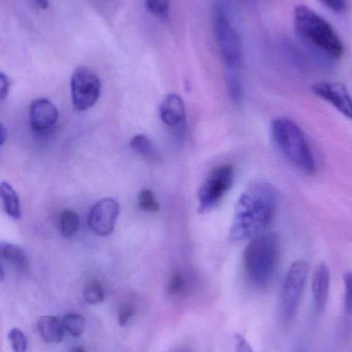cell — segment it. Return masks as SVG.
Here are the masks:
<instances>
[{
    "instance_id": "obj_19",
    "label": "cell",
    "mask_w": 352,
    "mask_h": 352,
    "mask_svg": "<svg viewBox=\"0 0 352 352\" xmlns=\"http://www.w3.org/2000/svg\"><path fill=\"white\" fill-rule=\"evenodd\" d=\"M83 297L85 301L91 305L103 303L105 294L103 285L99 281H89L83 289Z\"/></svg>"
},
{
    "instance_id": "obj_16",
    "label": "cell",
    "mask_w": 352,
    "mask_h": 352,
    "mask_svg": "<svg viewBox=\"0 0 352 352\" xmlns=\"http://www.w3.org/2000/svg\"><path fill=\"white\" fill-rule=\"evenodd\" d=\"M0 254L1 258L19 270L25 271L28 268V258L26 252L19 245L1 242L0 243Z\"/></svg>"
},
{
    "instance_id": "obj_4",
    "label": "cell",
    "mask_w": 352,
    "mask_h": 352,
    "mask_svg": "<svg viewBox=\"0 0 352 352\" xmlns=\"http://www.w3.org/2000/svg\"><path fill=\"white\" fill-rule=\"evenodd\" d=\"M271 138L281 155L303 173L313 175L316 161L302 128L289 118H276L271 122Z\"/></svg>"
},
{
    "instance_id": "obj_27",
    "label": "cell",
    "mask_w": 352,
    "mask_h": 352,
    "mask_svg": "<svg viewBox=\"0 0 352 352\" xmlns=\"http://www.w3.org/2000/svg\"><path fill=\"white\" fill-rule=\"evenodd\" d=\"M320 2L335 12H344L347 6V0H320Z\"/></svg>"
},
{
    "instance_id": "obj_25",
    "label": "cell",
    "mask_w": 352,
    "mask_h": 352,
    "mask_svg": "<svg viewBox=\"0 0 352 352\" xmlns=\"http://www.w3.org/2000/svg\"><path fill=\"white\" fill-rule=\"evenodd\" d=\"M344 314L352 318V271L344 274Z\"/></svg>"
},
{
    "instance_id": "obj_5",
    "label": "cell",
    "mask_w": 352,
    "mask_h": 352,
    "mask_svg": "<svg viewBox=\"0 0 352 352\" xmlns=\"http://www.w3.org/2000/svg\"><path fill=\"white\" fill-rule=\"evenodd\" d=\"M211 19L215 41L227 74H242L243 45L225 6L221 3L215 4Z\"/></svg>"
},
{
    "instance_id": "obj_30",
    "label": "cell",
    "mask_w": 352,
    "mask_h": 352,
    "mask_svg": "<svg viewBox=\"0 0 352 352\" xmlns=\"http://www.w3.org/2000/svg\"><path fill=\"white\" fill-rule=\"evenodd\" d=\"M34 3L39 10H47L49 8V0H34Z\"/></svg>"
},
{
    "instance_id": "obj_13",
    "label": "cell",
    "mask_w": 352,
    "mask_h": 352,
    "mask_svg": "<svg viewBox=\"0 0 352 352\" xmlns=\"http://www.w3.org/2000/svg\"><path fill=\"white\" fill-rule=\"evenodd\" d=\"M161 118L163 123L169 128H179L186 119L185 105L183 99L178 94L167 95L161 101Z\"/></svg>"
},
{
    "instance_id": "obj_14",
    "label": "cell",
    "mask_w": 352,
    "mask_h": 352,
    "mask_svg": "<svg viewBox=\"0 0 352 352\" xmlns=\"http://www.w3.org/2000/svg\"><path fill=\"white\" fill-rule=\"evenodd\" d=\"M37 330L45 342L57 344L63 340L65 329L55 316H43L37 322Z\"/></svg>"
},
{
    "instance_id": "obj_23",
    "label": "cell",
    "mask_w": 352,
    "mask_h": 352,
    "mask_svg": "<svg viewBox=\"0 0 352 352\" xmlns=\"http://www.w3.org/2000/svg\"><path fill=\"white\" fill-rule=\"evenodd\" d=\"M8 341H10V347L14 352H27L28 349V341L26 336L22 331L19 329H12L8 332Z\"/></svg>"
},
{
    "instance_id": "obj_1",
    "label": "cell",
    "mask_w": 352,
    "mask_h": 352,
    "mask_svg": "<svg viewBox=\"0 0 352 352\" xmlns=\"http://www.w3.org/2000/svg\"><path fill=\"white\" fill-rule=\"evenodd\" d=\"M278 209V192L271 182L254 180L243 190L235 207L229 240L250 241L267 233Z\"/></svg>"
},
{
    "instance_id": "obj_28",
    "label": "cell",
    "mask_w": 352,
    "mask_h": 352,
    "mask_svg": "<svg viewBox=\"0 0 352 352\" xmlns=\"http://www.w3.org/2000/svg\"><path fill=\"white\" fill-rule=\"evenodd\" d=\"M235 344L236 352H254L250 343L242 335H235Z\"/></svg>"
},
{
    "instance_id": "obj_22",
    "label": "cell",
    "mask_w": 352,
    "mask_h": 352,
    "mask_svg": "<svg viewBox=\"0 0 352 352\" xmlns=\"http://www.w3.org/2000/svg\"><path fill=\"white\" fill-rule=\"evenodd\" d=\"M187 289V281L183 273L179 270L175 271L169 277L167 285V294L169 296H179L183 294Z\"/></svg>"
},
{
    "instance_id": "obj_3",
    "label": "cell",
    "mask_w": 352,
    "mask_h": 352,
    "mask_svg": "<svg viewBox=\"0 0 352 352\" xmlns=\"http://www.w3.org/2000/svg\"><path fill=\"white\" fill-rule=\"evenodd\" d=\"M279 236L267 232L250 240L243 254L246 280L256 289H266L274 280L280 263Z\"/></svg>"
},
{
    "instance_id": "obj_7",
    "label": "cell",
    "mask_w": 352,
    "mask_h": 352,
    "mask_svg": "<svg viewBox=\"0 0 352 352\" xmlns=\"http://www.w3.org/2000/svg\"><path fill=\"white\" fill-rule=\"evenodd\" d=\"M234 178L233 165L222 164L215 167L198 190V211L205 213L214 209L231 190Z\"/></svg>"
},
{
    "instance_id": "obj_21",
    "label": "cell",
    "mask_w": 352,
    "mask_h": 352,
    "mask_svg": "<svg viewBox=\"0 0 352 352\" xmlns=\"http://www.w3.org/2000/svg\"><path fill=\"white\" fill-rule=\"evenodd\" d=\"M146 8L151 14L157 18H169L171 0H145Z\"/></svg>"
},
{
    "instance_id": "obj_12",
    "label": "cell",
    "mask_w": 352,
    "mask_h": 352,
    "mask_svg": "<svg viewBox=\"0 0 352 352\" xmlns=\"http://www.w3.org/2000/svg\"><path fill=\"white\" fill-rule=\"evenodd\" d=\"M312 296L316 311L322 314L326 309L330 297L331 271L328 265H318L312 275Z\"/></svg>"
},
{
    "instance_id": "obj_31",
    "label": "cell",
    "mask_w": 352,
    "mask_h": 352,
    "mask_svg": "<svg viewBox=\"0 0 352 352\" xmlns=\"http://www.w3.org/2000/svg\"><path fill=\"white\" fill-rule=\"evenodd\" d=\"M0 136H1V146H4V144H6V128H4V126L3 125H1V133H0Z\"/></svg>"
},
{
    "instance_id": "obj_24",
    "label": "cell",
    "mask_w": 352,
    "mask_h": 352,
    "mask_svg": "<svg viewBox=\"0 0 352 352\" xmlns=\"http://www.w3.org/2000/svg\"><path fill=\"white\" fill-rule=\"evenodd\" d=\"M138 206L147 212H156L159 210V204L152 190H143L138 194Z\"/></svg>"
},
{
    "instance_id": "obj_15",
    "label": "cell",
    "mask_w": 352,
    "mask_h": 352,
    "mask_svg": "<svg viewBox=\"0 0 352 352\" xmlns=\"http://www.w3.org/2000/svg\"><path fill=\"white\" fill-rule=\"evenodd\" d=\"M2 207L6 215L12 219H19L21 217L20 198L14 188L8 182H2L0 186Z\"/></svg>"
},
{
    "instance_id": "obj_2",
    "label": "cell",
    "mask_w": 352,
    "mask_h": 352,
    "mask_svg": "<svg viewBox=\"0 0 352 352\" xmlns=\"http://www.w3.org/2000/svg\"><path fill=\"white\" fill-rule=\"evenodd\" d=\"M296 32L314 61L329 66L342 57L344 45L332 25L309 6H298L293 12Z\"/></svg>"
},
{
    "instance_id": "obj_17",
    "label": "cell",
    "mask_w": 352,
    "mask_h": 352,
    "mask_svg": "<svg viewBox=\"0 0 352 352\" xmlns=\"http://www.w3.org/2000/svg\"><path fill=\"white\" fill-rule=\"evenodd\" d=\"M80 227V219L74 211L66 209L59 217L60 233L64 237H72L78 232Z\"/></svg>"
},
{
    "instance_id": "obj_29",
    "label": "cell",
    "mask_w": 352,
    "mask_h": 352,
    "mask_svg": "<svg viewBox=\"0 0 352 352\" xmlns=\"http://www.w3.org/2000/svg\"><path fill=\"white\" fill-rule=\"evenodd\" d=\"M10 78L6 76L4 72L0 74V100L4 101L10 92Z\"/></svg>"
},
{
    "instance_id": "obj_20",
    "label": "cell",
    "mask_w": 352,
    "mask_h": 352,
    "mask_svg": "<svg viewBox=\"0 0 352 352\" xmlns=\"http://www.w3.org/2000/svg\"><path fill=\"white\" fill-rule=\"evenodd\" d=\"M62 324L72 337H80L84 333L85 318L80 314H66L62 318Z\"/></svg>"
},
{
    "instance_id": "obj_32",
    "label": "cell",
    "mask_w": 352,
    "mask_h": 352,
    "mask_svg": "<svg viewBox=\"0 0 352 352\" xmlns=\"http://www.w3.org/2000/svg\"><path fill=\"white\" fill-rule=\"evenodd\" d=\"M70 352H86L83 347L78 346V347H74V349H72Z\"/></svg>"
},
{
    "instance_id": "obj_8",
    "label": "cell",
    "mask_w": 352,
    "mask_h": 352,
    "mask_svg": "<svg viewBox=\"0 0 352 352\" xmlns=\"http://www.w3.org/2000/svg\"><path fill=\"white\" fill-rule=\"evenodd\" d=\"M101 82L90 68H76L70 78V93L74 107L78 111H87L94 107L101 96Z\"/></svg>"
},
{
    "instance_id": "obj_11",
    "label": "cell",
    "mask_w": 352,
    "mask_h": 352,
    "mask_svg": "<svg viewBox=\"0 0 352 352\" xmlns=\"http://www.w3.org/2000/svg\"><path fill=\"white\" fill-rule=\"evenodd\" d=\"M59 113L57 107L45 98L32 101L29 109V119L31 127L35 131L43 132L50 129L58 121Z\"/></svg>"
},
{
    "instance_id": "obj_6",
    "label": "cell",
    "mask_w": 352,
    "mask_h": 352,
    "mask_svg": "<svg viewBox=\"0 0 352 352\" xmlns=\"http://www.w3.org/2000/svg\"><path fill=\"white\" fill-rule=\"evenodd\" d=\"M307 261H295L289 267L280 295V316L284 324H291L299 312L304 291L309 277Z\"/></svg>"
},
{
    "instance_id": "obj_18",
    "label": "cell",
    "mask_w": 352,
    "mask_h": 352,
    "mask_svg": "<svg viewBox=\"0 0 352 352\" xmlns=\"http://www.w3.org/2000/svg\"><path fill=\"white\" fill-rule=\"evenodd\" d=\"M130 146L134 152L138 153V155L145 157V158L150 159V160H155L158 156L152 142H150L148 138L142 135V134L134 136L130 140Z\"/></svg>"
},
{
    "instance_id": "obj_26",
    "label": "cell",
    "mask_w": 352,
    "mask_h": 352,
    "mask_svg": "<svg viewBox=\"0 0 352 352\" xmlns=\"http://www.w3.org/2000/svg\"><path fill=\"white\" fill-rule=\"evenodd\" d=\"M134 314V309L130 304H123L119 309L118 314V322L121 327H125L132 320Z\"/></svg>"
},
{
    "instance_id": "obj_9",
    "label": "cell",
    "mask_w": 352,
    "mask_h": 352,
    "mask_svg": "<svg viewBox=\"0 0 352 352\" xmlns=\"http://www.w3.org/2000/svg\"><path fill=\"white\" fill-rule=\"evenodd\" d=\"M120 213V205L113 198H105L93 205L88 215V226L93 233L107 236L114 231Z\"/></svg>"
},
{
    "instance_id": "obj_10",
    "label": "cell",
    "mask_w": 352,
    "mask_h": 352,
    "mask_svg": "<svg viewBox=\"0 0 352 352\" xmlns=\"http://www.w3.org/2000/svg\"><path fill=\"white\" fill-rule=\"evenodd\" d=\"M312 91L347 119L352 120V97L344 84L340 82H318L312 86Z\"/></svg>"
}]
</instances>
